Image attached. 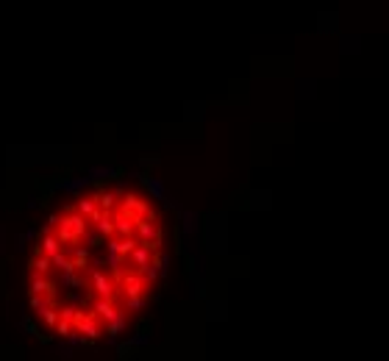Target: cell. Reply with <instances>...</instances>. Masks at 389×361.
<instances>
[{"label":"cell","instance_id":"6da1fadb","mask_svg":"<svg viewBox=\"0 0 389 361\" xmlns=\"http://www.w3.org/2000/svg\"><path fill=\"white\" fill-rule=\"evenodd\" d=\"M92 314H95L100 322H111V319H117L122 314L120 309H117L114 300H103V298H95L92 300Z\"/></svg>","mask_w":389,"mask_h":361},{"label":"cell","instance_id":"7a4b0ae2","mask_svg":"<svg viewBox=\"0 0 389 361\" xmlns=\"http://www.w3.org/2000/svg\"><path fill=\"white\" fill-rule=\"evenodd\" d=\"M31 294H48V298H56V283L50 281V275H39V272H34L31 275Z\"/></svg>","mask_w":389,"mask_h":361},{"label":"cell","instance_id":"3957f363","mask_svg":"<svg viewBox=\"0 0 389 361\" xmlns=\"http://www.w3.org/2000/svg\"><path fill=\"white\" fill-rule=\"evenodd\" d=\"M37 250H39V253H45V256H56L58 250H64V245L56 239V234H53V231H45V234L39 236Z\"/></svg>","mask_w":389,"mask_h":361},{"label":"cell","instance_id":"277c9868","mask_svg":"<svg viewBox=\"0 0 389 361\" xmlns=\"http://www.w3.org/2000/svg\"><path fill=\"white\" fill-rule=\"evenodd\" d=\"M75 209H78L81 214L86 217V220H89V217L100 209V203H98V192H95V194H84V198H81L78 203H75Z\"/></svg>","mask_w":389,"mask_h":361},{"label":"cell","instance_id":"5b68a950","mask_svg":"<svg viewBox=\"0 0 389 361\" xmlns=\"http://www.w3.org/2000/svg\"><path fill=\"white\" fill-rule=\"evenodd\" d=\"M31 270H34V272H39V275H50V272H53V261H50V256H45V253L34 250Z\"/></svg>","mask_w":389,"mask_h":361},{"label":"cell","instance_id":"8992f818","mask_svg":"<svg viewBox=\"0 0 389 361\" xmlns=\"http://www.w3.org/2000/svg\"><path fill=\"white\" fill-rule=\"evenodd\" d=\"M56 306V298H48V294H31V309L37 311V317L45 314V309Z\"/></svg>","mask_w":389,"mask_h":361},{"label":"cell","instance_id":"52a82bcc","mask_svg":"<svg viewBox=\"0 0 389 361\" xmlns=\"http://www.w3.org/2000/svg\"><path fill=\"white\" fill-rule=\"evenodd\" d=\"M125 325H128V314L122 311L117 319H111V322H106V334L109 336H120L122 331H125Z\"/></svg>","mask_w":389,"mask_h":361},{"label":"cell","instance_id":"ba28073f","mask_svg":"<svg viewBox=\"0 0 389 361\" xmlns=\"http://www.w3.org/2000/svg\"><path fill=\"white\" fill-rule=\"evenodd\" d=\"M147 300L145 298H125V311H131V314H137V311L145 309Z\"/></svg>","mask_w":389,"mask_h":361},{"label":"cell","instance_id":"9c48e42d","mask_svg":"<svg viewBox=\"0 0 389 361\" xmlns=\"http://www.w3.org/2000/svg\"><path fill=\"white\" fill-rule=\"evenodd\" d=\"M42 319H45V325H50V328H56V325H58V309H56V306H50V309H45Z\"/></svg>","mask_w":389,"mask_h":361},{"label":"cell","instance_id":"30bf717a","mask_svg":"<svg viewBox=\"0 0 389 361\" xmlns=\"http://www.w3.org/2000/svg\"><path fill=\"white\" fill-rule=\"evenodd\" d=\"M53 331H56L58 336H64V339H67V336L73 334L75 328H73V322H64V319H58V325H56V328H53Z\"/></svg>","mask_w":389,"mask_h":361},{"label":"cell","instance_id":"8fae6325","mask_svg":"<svg viewBox=\"0 0 389 361\" xmlns=\"http://www.w3.org/2000/svg\"><path fill=\"white\" fill-rule=\"evenodd\" d=\"M73 317H75V306H61V309H58V319L73 322Z\"/></svg>","mask_w":389,"mask_h":361}]
</instances>
